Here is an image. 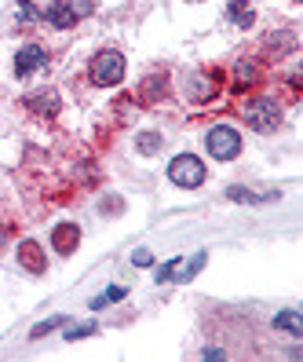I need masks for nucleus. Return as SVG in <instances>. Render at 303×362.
I'll return each mask as SVG.
<instances>
[{
    "label": "nucleus",
    "instance_id": "nucleus-1",
    "mask_svg": "<svg viewBox=\"0 0 303 362\" xmlns=\"http://www.w3.org/2000/svg\"><path fill=\"white\" fill-rule=\"evenodd\" d=\"M88 74H92V81L99 84V88H114V84H121V77H124V55L114 52V48L99 52V55L92 59Z\"/></svg>",
    "mask_w": 303,
    "mask_h": 362
},
{
    "label": "nucleus",
    "instance_id": "nucleus-2",
    "mask_svg": "<svg viewBox=\"0 0 303 362\" xmlns=\"http://www.w3.org/2000/svg\"><path fill=\"white\" fill-rule=\"evenodd\" d=\"M205 146H208V154L215 161H234L237 154H242V136H237L234 129H227V124H215V129L205 136Z\"/></svg>",
    "mask_w": 303,
    "mask_h": 362
},
{
    "label": "nucleus",
    "instance_id": "nucleus-3",
    "mask_svg": "<svg viewBox=\"0 0 303 362\" xmlns=\"http://www.w3.org/2000/svg\"><path fill=\"white\" fill-rule=\"evenodd\" d=\"M242 117H245L249 129H256V132H274L278 124H281V110H278L271 99H252V103H245Z\"/></svg>",
    "mask_w": 303,
    "mask_h": 362
},
{
    "label": "nucleus",
    "instance_id": "nucleus-4",
    "mask_svg": "<svg viewBox=\"0 0 303 362\" xmlns=\"http://www.w3.org/2000/svg\"><path fill=\"white\" fill-rule=\"evenodd\" d=\"M168 180L176 183V187H201L205 183V165L201 158H194V154H179V158H172L168 165Z\"/></svg>",
    "mask_w": 303,
    "mask_h": 362
},
{
    "label": "nucleus",
    "instance_id": "nucleus-5",
    "mask_svg": "<svg viewBox=\"0 0 303 362\" xmlns=\"http://www.w3.org/2000/svg\"><path fill=\"white\" fill-rule=\"evenodd\" d=\"M92 11V4H70V0H52V4L40 11L44 15V23L55 26V30H73L77 26V18H84Z\"/></svg>",
    "mask_w": 303,
    "mask_h": 362
},
{
    "label": "nucleus",
    "instance_id": "nucleus-6",
    "mask_svg": "<svg viewBox=\"0 0 303 362\" xmlns=\"http://www.w3.org/2000/svg\"><path fill=\"white\" fill-rule=\"evenodd\" d=\"M44 62H48L44 48H40V45H26L23 52L15 55V74H18V77H30L33 70H40V66H44Z\"/></svg>",
    "mask_w": 303,
    "mask_h": 362
},
{
    "label": "nucleus",
    "instance_id": "nucleus-7",
    "mask_svg": "<svg viewBox=\"0 0 303 362\" xmlns=\"http://www.w3.org/2000/svg\"><path fill=\"white\" fill-rule=\"evenodd\" d=\"M52 242H55V249L62 252V257H70V252H73V249L81 245V230H77L73 223H59V227H55V238H52Z\"/></svg>",
    "mask_w": 303,
    "mask_h": 362
},
{
    "label": "nucleus",
    "instance_id": "nucleus-8",
    "mask_svg": "<svg viewBox=\"0 0 303 362\" xmlns=\"http://www.w3.org/2000/svg\"><path fill=\"white\" fill-rule=\"evenodd\" d=\"M18 264H23L26 271H33V274H44V252H40V245L37 242L18 245Z\"/></svg>",
    "mask_w": 303,
    "mask_h": 362
},
{
    "label": "nucleus",
    "instance_id": "nucleus-9",
    "mask_svg": "<svg viewBox=\"0 0 303 362\" xmlns=\"http://www.w3.org/2000/svg\"><path fill=\"white\" fill-rule=\"evenodd\" d=\"M37 18H40V11L30 4V0H18L15 4V30H30Z\"/></svg>",
    "mask_w": 303,
    "mask_h": 362
},
{
    "label": "nucleus",
    "instance_id": "nucleus-10",
    "mask_svg": "<svg viewBox=\"0 0 303 362\" xmlns=\"http://www.w3.org/2000/svg\"><path fill=\"white\" fill-rule=\"evenodd\" d=\"M274 326L285 329V333H292V337H303V318H299V311H281V315L274 318Z\"/></svg>",
    "mask_w": 303,
    "mask_h": 362
},
{
    "label": "nucleus",
    "instance_id": "nucleus-11",
    "mask_svg": "<svg viewBox=\"0 0 303 362\" xmlns=\"http://www.w3.org/2000/svg\"><path fill=\"white\" fill-rule=\"evenodd\" d=\"M230 18H234L237 26H252L256 15H252V8L245 4V0H234V4H230Z\"/></svg>",
    "mask_w": 303,
    "mask_h": 362
},
{
    "label": "nucleus",
    "instance_id": "nucleus-12",
    "mask_svg": "<svg viewBox=\"0 0 303 362\" xmlns=\"http://www.w3.org/2000/svg\"><path fill=\"white\" fill-rule=\"evenodd\" d=\"M139 146H143L146 154H154L158 146H161V139H158V136H143V139H139Z\"/></svg>",
    "mask_w": 303,
    "mask_h": 362
},
{
    "label": "nucleus",
    "instance_id": "nucleus-13",
    "mask_svg": "<svg viewBox=\"0 0 303 362\" xmlns=\"http://www.w3.org/2000/svg\"><path fill=\"white\" fill-rule=\"evenodd\" d=\"M88 333H95V326H81V329H70L66 337H70V340H77V337H88Z\"/></svg>",
    "mask_w": 303,
    "mask_h": 362
},
{
    "label": "nucleus",
    "instance_id": "nucleus-14",
    "mask_svg": "<svg viewBox=\"0 0 303 362\" xmlns=\"http://www.w3.org/2000/svg\"><path fill=\"white\" fill-rule=\"evenodd\" d=\"M4 242H8V230H4V227H0V249H4Z\"/></svg>",
    "mask_w": 303,
    "mask_h": 362
},
{
    "label": "nucleus",
    "instance_id": "nucleus-15",
    "mask_svg": "<svg viewBox=\"0 0 303 362\" xmlns=\"http://www.w3.org/2000/svg\"><path fill=\"white\" fill-rule=\"evenodd\" d=\"M292 4H299V0H292Z\"/></svg>",
    "mask_w": 303,
    "mask_h": 362
}]
</instances>
